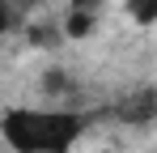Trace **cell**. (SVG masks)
Returning a JSON list of instances; mask_svg holds the SVG:
<instances>
[{
	"mask_svg": "<svg viewBox=\"0 0 157 153\" xmlns=\"http://www.w3.org/2000/svg\"><path fill=\"white\" fill-rule=\"evenodd\" d=\"M98 4H102V0H72V9H77V13H94Z\"/></svg>",
	"mask_w": 157,
	"mask_h": 153,
	"instance_id": "cell-7",
	"label": "cell"
},
{
	"mask_svg": "<svg viewBox=\"0 0 157 153\" xmlns=\"http://www.w3.org/2000/svg\"><path fill=\"white\" fill-rule=\"evenodd\" d=\"M94 26H98V13H68V22H64V34L68 38H85V34H94Z\"/></svg>",
	"mask_w": 157,
	"mask_h": 153,
	"instance_id": "cell-4",
	"label": "cell"
},
{
	"mask_svg": "<svg viewBox=\"0 0 157 153\" xmlns=\"http://www.w3.org/2000/svg\"><path fill=\"white\" fill-rule=\"evenodd\" d=\"M123 13H128V22L149 30V26H157V0H123Z\"/></svg>",
	"mask_w": 157,
	"mask_h": 153,
	"instance_id": "cell-3",
	"label": "cell"
},
{
	"mask_svg": "<svg viewBox=\"0 0 157 153\" xmlns=\"http://www.w3.org/2000/svg\"><path fill=\"white\" fill-rule=\"evenodd\" d=\"M119 111H123V115H119L123 124H144V119H153V115H157V94H153V89H144V94L128 98Z\"/></svg>",
	"mask_w": 157,
	"mask_h": 153,
	"instance_id": "cell-2",
	"label": "cell"
},
{
	"mask_svg": "<svg viewBox=\"0 0 157 153\" xmlns=\"http://www.w3.org/2000/svg\"><path fill=\"white\" fill-rule=\"evenodd\" d=\"M17 26V13H13V0H0V34Z\"/></svg>",
	"mask_w": 157,
	"mask_h": 153,
	"instance_id": "cell-6",
	"label": "cell"
},
{
	"mask_svg": "<svg viewBox=\"0 0 157 153\" xmlns=\"http://www.w3.org/2000/svg\"><path fill=\"white\" fill-rule=\"evenodd\" d=\"M89 132V115L64 106H9L0 111V140L13 153H72Z\"/></svg>",
	"mask_w": 157,
	"mask_h": 153,
	"instance_id": "cell-1",
	"label": "cell"
},
{
	"mask_svg": "<svg viewBox=\"0 0 157 153\" xmlns=\"http://www.w3.org/2000/svg\"><path fill=\"white\" fill-rule=\"evenodd\" d=\"M43 81H47V85H43L47 94H64V89H68V73H59V68H51Z\"/></svg>",
	"mask_w": 157,
	"mask_h": 153,
	"instance_id": "cell-5",
	"label": "cell"
}]
</instances>
